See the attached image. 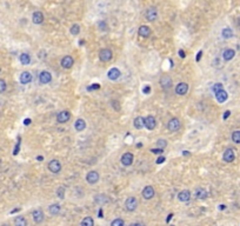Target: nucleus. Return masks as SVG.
Instances as JSON below:
<instances>
[{
	"label": "nucleus",
	"instance_id": "nucleus-1",
	"mask_svg": "<svg viewBox=\"0 0 240 226\" xmlns=\"http://www.w3.org/2000/svg\"><path fill=\"white\" fill-rule=\"evenodd\" d=\"M125 207L129 212L135 211L137 207H138V199L135 197H129V198H127L126 202H125Z\"/></svg>",
	"mask_w": 240,
	"mask_h": 226
},
{
	"label": "nucleus",
	"instance_id": "nucleus-2",
	"mask_svg": "<svg viewBox=\"0 0 240 226\" xmlns=\"http://www.w3.org/2000/svg\"><path fill=\"white\" fill-rule=\"evenodd\" d=\"M181 127V122L178 118H172L170 119V121L167 122V128L171 131V132H178Z\"/></svg>",
	"mask_w": 240,
	"mask_h": 226
},
{
	"label": "nucleus",
	"instance_id": "nucleus-3",
	"mask_svg": "<svg viewBox=\"0 0 240 226\" xmlns=\"http://www.w3.org/2000/svg\"><path fill=\"white\" fill-rule=\"evenodd\" d=\"M113 58V53L111 50L108 48H103L100 52H99V59L103 61V62H107L110 61Z\"/></svg>",
	"mask_w": 240,
	"mask_h": 226
},
{
	"label": "nucleus",
	"instance_id": "nucleus-4",
	"mask_svg": "<svg viewBox=\"0 0 240 226\" xmlns=\"http://www.w3.org/2000/svg\"><path fill=\"white\" fill-rule=\"evenodd\" d=\"M100 179V175L98 173L97 171H90L88 173L86 174V181L90 184V185H94L97 184L98 181Z\"/></svg>",
	"mask_w": 240,
	"mask_h": 226
},
{
	"label": "nucleus",
	"instance_id": "nucleus-5",
	"mask_svg": "<svg viewBox=\"0 0 240 226\" xmlns=\"http://www.w3.org/2000/svg\"><path fill=\"white\" fill-rule=\"evenodd\" d=\"M144 122H145V127L147 128L148 131L154 130L157 126V120L153 115H147L146 118H144Z\"/></svg>",
	"mask_w": 240,
	"mask_h": 226
},
{
	"label": "nucleus",
	"instance_id": "nucleus-6",
	"mask_svg": "<svg viewBox=\"0 0 240 226\" xmlns=\"http://www.w3.org/2000/svg\"><path fill=\"white\" fill-rule=\"evenodd\" d=\"M133 160H134V156L131 153V152H126L122 154V157L120 159L121 164L124 166H131L133 164Z\"/></svg>",
	"mask_w": 240,
	"mask_h": 226
},
{
	"label": "nucleus",
	"instance_id": "nucleus-7",
	"mask_svg": "<svg viewBox=\"0 0 240 226\" xmlns=\"http://www.w3.org/2000/svg\"><path fill=\"white\" fill-rule=\"evenodd\" d=\"M145 18L147 21H154L158 18V11L156 7H150L145 12Z\"/></svg>",
	"mask_w": 240,
	"mask_h": 226
},
{
	"label": "nucleus",
	"instance_id": "nucleus-8",
	"mask_svg": "<svg viewBox=\"0 0 240 226\" xmlns=\"http://www.w3.org/2000/svg\"><path fill=\"white\" fill-rule=\"evenodd\" d=\"M48 170L52 172V173H59L61 171V164H60L59 160L57 159H53L48 163Z\"/></svg>",
	"mask_w": 240,
	"mask_h": 226
},
{
	"label": "nucleus",
	"instance_id": "nucleus-9",
	"mask_svg": "<svg viewBox=\"0 0 240 226\" xmlns=\"http://www.w3.org/2000/svg\"><path fill=\"white\" fill-rule=\"evenodd\" d=\"M51 80H52V74L48 71H43L39 74V81H40V84H43V85L51 83Z\"/></svg>",
	"mask_w": 240,
	"mask_h": 226
},
{
	"label": "nucleus",
	"instance_id": "nucleus-10",
	"mask_svg": "<svg viewBox=\"0 0 240 226\" xmlns=\"http://www.w3.org/2000/svg\"><path fill=\"white\" fill-rule=\"evenodd\" d=\"M32 217H33V220H34V223H36V224H40V223H43V221H44V218H45L44 212L41 211L40 209L34 210V211L32 212Z\"/></svg>",
	"mask_w": 240,
	"mask_h": 226
},
{
	"label": "nucleus",
	"instance_id": "nucleus-11",
	"mask_svg": "<svg viewBox=\"0 0 240 226\" xmlns=\"http://www.w3.org/2000/svg\"><path fill=\"white\" fill-rule=\"evenodd\" d=\"M69 118H71V113L68 111H61L57 115V121L59 124H65V122H67L69 120Z\"/></svg>",
	"mask_w": 240,
	"mask_h": 226
},
{
	"label": "nucleus",
	"instance_id": "nucleus-12",
	"mask_svg": "<svg viewBox=\"0 0 240 226\" xmlns=\"http://www.w3.org/2000/svg\"><path fill=\"white\" fill-rule=\"evenodd\" d=\"M223 159L225 163H232L235 159V154H234V150L232 149H227L223 154Z\"/></svg>",
	"mask_w": 240,
	"mask_h": 226
},
{
	"label": "nucleus",
	"instance_id": "nucleus-13",
	"mask_svg": "<svg viewBox=\"0 0 240 226\" xmlns=\"http://www.w3.org/2000/svg\"><path fill=\"white\" fill-rule=\"evenodd\" d=\"M178 199H179V202H181V203H187V202L191 200V192L188 190L180 191L179 194H178Z\"/></svg>",
	"mask_w": 240,
	"mask_h": 226
},
{
	"label": "nucleus",
	"instance_id": "nucleus-14",
	"mask_svg": "<svg viewBox=\"0 0 240 226\" xmlns=\"http://www.w3.org/2000/svg\"><path fill=\"white\" fill-rule=\"evenodd\" d=\"M73 64H74V60H73V58L71 57V55H65L62 59H61V66L62 68H71L73 66Z\"/></svg>",
	"mask_w": 240,
	"mask_h": 226
},
{
	"label": "nucleus",
	"instance_id": "nucleus-15",
	"mask_svg": "<svg viewBox=\"0 0 240 226\" xmlns=\"http://www.w3.org/2000/svg\"><path fill=\"white\" fill-rule=\"evenodd\" d=\"M188 92V84L186 83H179L175 87V93L179 96H185Z\"/></svg>",
	"mask_w": 240,
	"mask_h": 226
},
{
	"label": "nucleus",
	"instance_id": "nucleus-16",
	"mask_svg": "<svg viewBox=\"0 0 240 226\" xmlns=\"http://www.w3.org/2000/svg\"><path fill=\"white\" fill-rule=\"evenodd\" d=\"M143 197L145 198V199H147V200H150V199H152L153 197H154V194H156V192H154V188L152 187V186H146V187L143 190Z\"/></svg>",
	"mask_w": 240,
	"mask_h": 226
},
{
	"label": "nucleus",
	"instance_id": "nucleus-17",
	"mask_svg": "<svg viewBox=\"0 0 240 226\" xmlns=\"http://www.w3.org/2000/svg\"><path fill=\"white\" fill-rule=\"evenodd\" d=\"M208 196V193H207V191L203 187H198L195 188L194 191V197L197 199H200V200H204V199H206Z\"/></svg>",
	"mask_w": 240,
	"mask_h": 226
},
{
	"label": "nucleus",
	"instance_id": "nucleus-18",
	"mask_svg": "<svg viewBox=\"0 0 240 226\" xmlns=\"http://www.w3.org/2000/svg\"><path fill=\"white\" fill-rule=\"evenodd\" d=\"M160 85H161V87L163 89H171V86H172V79L168 77V75H163L161 78H160Z\"/></svg>",
	"mask_w": 240,
	"mask_h": 226
},
{
	"label": "nucleus",
	"instance_id": "nucleus-19",
	"mask_svg": "<svg viewBox=\"0 0 240 226\" xmlns=\"http://www.w3.org/2000/svg\"><path fill=\"white\" fill-rule=\"evenodd\" d=\"M216 99L218 100V103L223 104V103H225L226 100L228 99V94H227V92L223 89V90H220L219 92L216 93Z\"/></svg>",
	"mask_w": 240,
	"mask_h": 226
},
{
	"label": "nucleus",
	"instance_id": "nucleus-20",
	"mask_svg": "<svg viewBox=\"0 0 240 226\" xmlns=\"http://www.w3.org/2000/svg\"><path fill=\"white\" fill-rule=\"evenodd\" d=\"M44 14L40 12V11H37V12H34L33 15H32V21L33 24H36V25H39V24H43L44 23Z\"/></svg>",
	"mask_w": 240,
	"mask_h": 226
},
{
	"label": "nucleus",
	"instance_id": "nucleus-21",
	"mask_svg": "<svg viewBox=\"0 0 240 226\" xmlns=\"http://www.w3.org/2000/svg\"><path fill=\"white\" fill-rule=\"evenodd\" d=\"M120 75H121V72H120L117 67L111 68V70L107 72V77H108V79H111V80H117Z\"/></svg>",
	"mask_w": 240,
	"mask_h": 226
},
{
	"label": "nucleus",
	"instance_id": "nucleus-22",
	"mask_svg": "<svg viewBox=\"0 0 240 226\" xmlns=\"http://www.w3.org/2000/svg\"><path fill=\"white\" fill-rule=\"evenodd\" d=\"M32 81V74L27 71H24L23 73L20 74V83L24 84V85H27Z\"/></svg>",
	"mask_w": 240,
	"mask_h": 226
},
{
	"label": "nucleus",
	"instance_id": "nucleus-23",
	"mask_svg": "<svg viewBox=\"0 0 240 226\" xmlns=\"http://www.w3.org/2000/svg\"><path fill=\"white\" fill-rule=\"evenodd\" d=\"M138 34L143 38H148L150 37V34H151V28L148 27V26H146V25H143V26H140V27H139V30H138Z\"/></svg>",
	"mask_w": 240,
	"mask_h": 226
},
{
	"label": "nucleus",
	"instance_id": "nucleus-24",
	"mask_svg": "<svg viewBox=\"0 0 240 226\" xmlns=\"http://www.w3.org/2000/svg\"><path fill=\"white\" fill-rule=\"evenodd\" d=\"M234 57H235V51L232 50V48H227V50H225L224 53H223V58H224V60H226V61L232 60Z\"/></svg>",
	"mask_w": 240,
	"mask_h": 226
},
{
	"label": "nucleus",
	"instance_id": "nucleus-25",
	"mask_svg": "<svg viewBox=\"0 0 240 226\" xmlns=\"http://www.w3.org/2000/svg\"><path fill=\"white\" fill-rule=\"evenodd\" d=\"M74 128L78 131V132H81L84 131L85 128H86V121L84 120V119H77V121L74 122Z\"/></svg>",
	"mask_w": 240,
	"mask_h": 226
},
{
	"label": "nucleus",
	"instance_id": "nucleus-26",
	"mask_svg": "<svg viewBox=\"0 0 240 226\" xmlns=\"http://www.w3.org/2000/svg\"><path fill=\"white\" fill-rule=\"evenodd\" d=\"M60 211H61V206H60L59 204H52V205L48 207V212H50V214H52V216L59 214Z\"/></svg>",
	"mask_w": 240,
	"mask_h": 226
},
{
	"label": "nucleus",
	"instance_id": "nucleus-27",
	"mask_svg": "<svg viewBox=\"0 0 240 226\" xmlns=\"http://www.w3.org/2000/svg\"><path fill=\"white\" fill-rule=\"evenodd\" d=\"M94 202L97 204H99V205H104V204L108 203L110 199H108L107 196H105V194H97L96 198H94Z\"/></svg>",
	"mask_w": 240,
	"mask_h": 226
},
{
	"label": "nucleus",
	"instance_id": "nucleus-28",
	"mask_svg": "<svg viewBox=\"0 0 240 226\" xmlns=\"http://www.w3.org/2000/svg\"><path fill=\"white\" fill-rule=\"evenodd\" d=\"M133 125L137 130H141L143 127H145V122H144V118L143 117H137L133 121Z\"/></svg>",
	"mask_w": 240,
	"mask_h": 226
},
{
	"label": "nucleus",
	"instance_id": "nucleus-29",
	"mask_svg": "<svg viewBox=\"0 0 240 226\" xmlns=\"http://www.w3.org/2000/svg\"><path fill=\"white\" fill-rule=\"evenodd\" d=\"M19 60H20V62H21L23 65H28L31 62L30 54H27V53H21L20 57H19Z\"/></svg>",
	"mask_w": 240,
	"mask_h": 226
},
{
	"label": "nucleus",
	"instance_id": "nucleus-30",
	"mask_svg": "<svg viewBox=\"0 0 240 226\" xmlns=\"http://www.w3.org/2000/svg\"><path fill=\"white\" fill-rule=\"evenodd\" d=\"M221 36H223L224 39H230V38L233 37V31L231 30V28H228V27H226V28H224L223 32H221Z\"/></svg>",
	"mask_w": 240,
	"mask_h": 226
},
{
	"label": "nucleus",
	"instance_id": "nucleus-31",
	"mask_svg": "<svg viewBox=\"0 0 240 226\" xmlns=\"http://www.w3.org/2000/svg\"><path fill=\"white\" fill-rule=\"evenodd\" d=\"M14 224L17 226H26L27 225V220L24 217H17L14 219Z\"/></svg>",
	"mask_w": 240,
	"mask_h": 226
},
{
	"label": "nucleus",
	"instance_id": "nucleus-32",
	"mask_svg": "<svg viewBox=\"0 0 240 226\" xmlns=\"http://www.w3.org/2000/svg\"><path fill=\"white\" fill-rule=\"evenodd\" d=\"M80 224L84 225V226H93L94 220L92 219V217H85V218L81 220V223H80Z\"/></svg>",
	"mask_w": 240,
	"mask_h": 226
},
{
	"label": "nucleus",
	"instance_id": "nucleus-33",
	"mask_svg": "<svg viewBox=\"0 0 240 226\" xmlns=\"http://www.w3.org/2000/svg\"><path fill=\"white\" fill-rule=\"evenodd\" d=\"M232 140L235 144H240V130H237L232 133Z\"/></svg>",
	"mask_w": 240,
	"mask_h": 226
},
{
	"label": "nucleus",
	"instance_id": "nucleus-34",
	"mask_svg": "<svg viewBox=\"0 0 240 226\" xmlns=\"http://www.w3.org/2000/svg\"><path fill=\"white\" fill-rule=\"evenodd\" d=\"M80 33V26L78 25V24H74L72 27H71V34H73V36H78Z\"/></svg>",
	"mask_w": 240,
	"mask_h": 226
},
{
	"label": "nucleus",
	"instance_id": "nucleus-35",
	"mask_svg": "<svg viewBox=\"0 0 240 226\" xmlns=\"http://www.w3.org/2000/svg\"><path fill=\"white\" fill-rule=\"evenodd\" d=\"M57 196L59 199H64L65 198V187L60 186V187L57 188Z\"/></svg>",
	"mask_w": 240,
	"mask_h": 226
},
{
	"label": "nucleus",
	"instance_id": "nucleus-36",
	"mask_svg": "<svg viewBox=\"0 0 240 226\" xmlns=\"http://www.w3.org/2000/svg\"><path fill=\"white\" fill-rule=\"evenodd\" d=\"M111 225L112 226H124L125 225V221H124L122 219L117 218V219H114L112 223H111Z\"/></svg>",
	"mask_w": 240,
	"mask_h": 226
},
{
	"label": "nucleus",
	"instance_id": "nucleus-37",
	"mask_svg": "<svg viewBox=\"0 0 240 226\" xmlns=\"http://www.w3.org/2000/svg\"><path fill=\"white\" fill-rule=\"evenodd\" d=\"M7 89V84L4 79H0V93H4Z\"/></svg>",
	"mask_w": 240,
	"mask_h": 226
},
{
	"label": "nucleus",
	"instance_id": "nucleus-38",
	"mask_svg": "<svg viewBox=\"0 0 240 226\" xmlns=\"http://www.w3.org/2000/svg\"><path fill=\"white\" fill-rule=\"evenodd\" d=\"M223 89H224V86H223V84H220V83L214 84V85H213V87H212V90H213L214 93H217V92H219V91L223 90Z\"/></svg>",
	"mask_w": 240,
	"mask_h": 226
},
{
	"label": "nucleus",
	"instance_id": "nucleus-39",
	"mask_svg": "<svg viewBox=\"0 0 240 226\" xmlns=\"http://www.w3.org/2000/svg\"><path fill=\"white\" fill-rule=\"evenodd\" d=\"M157 146L160 147V149H165L166 146H167V141H166L165 139H159L157 141Z\"/></svg>",
	"mask_w": 240,
	"mask_h": 226
},
{
	"label": "nucleus",
	"instance_id": "nucleus-40",
	"mask_svg": "<svg viewBox=\"0 0 240 226\" xmlns=\"http://www.w3.org/2000/svg\"><path fill=\"white\" fill-rule=\"evenodd\" d=\"M143 93L144 94H150L151 93V86L150 85H145V86H144Z\"/></svg>",
	"mask_w": 240,
	"mask_h": 226
},
{
	"label": "nucleus",
	"instance_id": "nucleus-41",
	"mask_svg": "<svg viewBox=\"0 0 240 226\" xmlns=\"http://www.w3.org/2000/svg\"><path fill=\"white\" fill-rule=\"evenodd\" d=\"M151 152H152V153H156V154H161V153L164 152V149H160V147H158V149H152Z\"/></svg>",
	"mask_w": 240,
	"mask_h": 226
},
{
	"label": "nucleus",
	"instance_id": "nucleus-42",
	"mask_svg": "<svg viewBox=\"0 0 240 226\" xmlns=\"http://www.w3.org/2000/svg\"><path fill=\"white\" fill-rule=\"evenodd\" d=\"M99 89H100V85H99V84H93L92 86H90V87H87V90H88V91L99 90Z\"/></svg>",
	"mask_w": 240,
	"mask_h": 226
},
{
	"label": "nucleus",
	"instance_id": "nucleus-43",
	"mask_svg": "<svg viewBox=\"0 0 240 226\" xmlns=\"http://www.w3.org/2000/svg\"><path fill=\"white\" fill-rule=\"evenodd\" d=\"M99 25V27H100V30H106L107 28V24L105 21H100V23L98 24Z\"/></svg>",
	"mask_w": 240,
	"mask_h": 226
},
{
	"label": "nucleus",
	"instance_id": "nucleus-44",
	"mask_svg": "<svg viewBox=\"0 0 240 226\" xmlns=\"http://www.w3.org/2000/svg\"><path fill=\"white\" fill-rule=\"evenodd\" d=\"M19 146H20V141H18V144H17V146H15L14 152H13V154H14V156H17V154L19 153Z\"/></svg>",
	"mask_w": 240,
	"mask_h": 226
},
{
	"label": "nucleus",
	"instance_id": "nucleus-45",
	"mask_svg": "<svg viewBox=\"0 0 240 226\" xmlns=\"http://www.w3.org/2000/svg\"><path fill=\"white\" fill-rule=\"evenodd\" d=\"M230 115H231V111H226V112L224 113V115H223V119H224V120H226V119H227Z\"/></svg>",
	"mask_w": 240,
	"mask_h": 226
},
{
	"label": "nucleus",
	"instance_id": "nucleus-46",
	"mask_svg": "<svg viewBox=\"0 0 240 226\" xmlns=\"http://www.w3.org/2000/svg\"><path fill=\"white\" fill-rule=\"evenodd\" d=\"M165 160H166L165 157H159V158L157 159V164H163Z\"/></svg>",
	"mask_w": 240,
	"mask_h": 226
},
{
	"label": "nucleus",
	"instance_id": "nucleus-47",
	"mask_svg": "<svg viewBox=\"0 0 240 226\" xmlns=\"http://www.w3.org/2000/svg\"><path fill=\"white\" fill-rule=\"evenodd\" d=\"M201 55H203V51H199V52H198V54H197V58H195V60L200 61V59H201Z\"/></svg>",
	"mask_w": 240,
	"mask_h": 226
},
{
	"label": "nucleus",
	"instance_id": "nucleus-48",
	"mask_svg": "<svg viewBox=\"0 0 240 226\" xmlns=\"http://www.w3.org/2000/svg\"><path fill=\"white\" fill-rule=\"evenodd\" d=\"M179 55H180V58H185V57H186V53H185L184 50H179Z\"/></svg>",
	"mask_w": 240,
	"mask_h": 226
},
{
	"label": "nucleus",
	"instance_id": "nucleus-49",
	"mask_svg": "<svg viewBox=\"0 0 240 226\" xmlns=\"http://www.w3.org/2000/svg\"><path fill=\"white\" fill-rule=\"evenodd\" d=\"M98 217H99V218H104V211H103V209L99 210V212H98Z\"/></svg>",
	"mask_w": 240,
	"mask_h": 226
},
{
	"label": "nucleus",
	"instance_id": "nucleus-50",
	"mask_svg": "<svg viewBox=\"0 0 240 226\" xmlns=\"http://www.w3.org/2000/svg\"><path fill=\"white\" fill-rule=\"evenodd\" d=\"M117 103H118V101H113L112 106H113V107H114V108H115V110H117V111H119V110H120V107H118V106H117Z\"/></svg>",
	"mask_w": 240,
	"mask_h": 226
},
{
	"label": "nucleus",
	"instance_id": "nucleus-51",
	"mask_svg": "<svg viewBox=\"0 0 240 226\" xmlns=\"http://www.w3.org/2000/svg\"><path fill=\"white\" fill-rule=\"evenodd\" d=\"M30 124H31V119H25V120H24V125L27 126V125H30Z\"/></svg>",
	"mask_w": 240,
	"mask_h": 226
},
{
	"label": "nucleus",
	"instance_id": "nucleus-52",
	"mask_svg": "<svg viewBox=\"0 0 240 226\" xmlns=\"http://www.w3.org/2000/svg\"><path fill=\"white\" fill-rule=\"evenodd\" d=\"M172 217H173V213H171V214H170V216H168V218L166 219V223H168V221H170V220H171V219H172Z\"/></svg>",
	"mask_w": 240,
	"mask_h": 226
},
{
	"label": "nucleus",
	"instance_id": "nucleus-53",
	"mask_svg": "<svg viewBox=\"0 0 240 226\" xmlns=\"http://www.w3.org/2000/svg\"><path fill=\"white\" fill-rule=\"evenodd\" d=\"M225 209H226L225 205H219V210H221V211H223V210H225Z\"/></svg>",
	"mask_w": 240,
	"mask_h": 226
},
{
	"label": "nucleus",
	"instance_id": "nucleus-54",
	"mask_svg": "<svg viewBox=\"0 0 240 226\" xmlns=\"http://www.w3.org/2000/svg\"><path fill=\"white\" fill-rule=\"evenodd\" d=\"M43 159H44V158H43L41 156H39V157H37V160H38V161H43Z\"/></svg>",
	"mask_w": 240,
	"mask_h": 226
},
{
	"label": "nucleus",
	"instance_id": "nucleus-55",
	"mask_svg": "<svg viewBox=\"0 0 240 226\" xmlns=\"http://www.w3.org/2000/svg\"><path fill=\"white\" fill-rule=\"evenodd\" d=\"M20 211V209H15V210H13V211H11V213H15V212Z\"/></svg>",
	"mask_w": 240,
	"mask_h": 226
},
{
	"label": "nucleus",
	"instance_id": "nucleus-56",
	"mask_svg": "<svg viewBox=\"0 0 240 226\" xmlns=\"http://www.w3.org/2000/svg\"><path fill=\"white\" fill-rule=\"evenodd\" d=\"M239 25H240V18H239Z\"/></svg>",
	"mask_w": 240,
	"mask_h": 226
},
{
	"label": "nucleus",
	"instance_id": "nucleus-57",
	"mask_svg": "<svg viewBox=\"0 0 240 226\" xmlns=\"http://www.w3.org/2000/svg\"><path fill=\"white\" fill-rule=\"evenodd\" d=\"M0 164H1V160H0Z\"/></svg>",
	"mask_w": 240,
	"mask_h": 226
}]
</instances>
